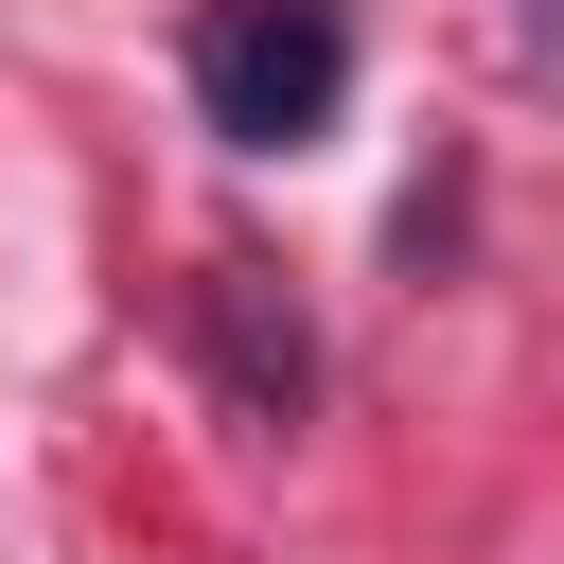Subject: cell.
<instances>
[{
    "label": "cell",
    "instance_id": "cell-1",
    "mask_svg": "<svg viewBox=\"0 0 564 564\" xmlns=\"http://www.w3.org/2000/svg\"><path fill=\"white\" fill-rule=\"evenodd\" d=\"M176 70H194V123H212L229 159H282V141L335 123V88H352V18H335V0H212Z\"/></svg>",
    "mask_w": 564,
    "mask_h": 564
},
{
    "label": "cell",
    "instance_id": "cell-2",
    "mask_svg": "<svg viewBox=\"0 0 564 564\" xmlns=\"http://www.w3.org/2000/svg\"><path fill=\"white\" fill-rule=\"evenodd\" d=\"M194 352H212V388L247 423H300L317 405V335H300V300L264 264H194Z\"/></svg>",
    "mask_w": 564,
    "mask_h": 564
},
{
    "label": "cell",
    "instance_id": "cell-3",
    "mask_svg": "<svg viewBox=\"0 0 564 564\" xmlns=\"http://www.w3.org/2000/svg\"><path fill=\"white\" fill-rule=\"evenodd\" d=\"M529 53H546V70H564V18H546V35H529Z\"/></svg>",
    "mask_w": 564,
    "mask_h": 564
}]
</instances>
